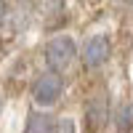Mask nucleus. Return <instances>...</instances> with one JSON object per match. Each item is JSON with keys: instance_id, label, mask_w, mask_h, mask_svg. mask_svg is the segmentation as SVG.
<instances>
[{"instance_id": "nucleus-1", "label": "nucleus", "mask_w": 133, "mask_h": 133, "mask_svg": "<svg viewBox=\"0 0 133 133\" xmlns=\"http://www.w3.org/2000/svg\"><path fill=\"white\" fill-rule=\"evenodd\" d=\"M75 56H77L75 40L66 37V35L53 37L48 45H45V61H48V66H51V72H64V69H69V64L75 61Z\"/></svg>"}, {"instance_id": "nucleus-2", "label": "nucleus", "mask_w": 133, "mask_h": 133, "mask_svg": "<svg viewBox=\"0 0 133 133\" xmlns=\"http://www.w3.org/2000/svg\"><path fill=\"white\" fill-rule=\"evenodd\" d=\"M64 91V80L59 72H43L35 85H32V96H35L37 104H53Z\"/></svg>"}, {"instance_id": "nucleus-3", "label": "nucleus", "mask_w": 133, "mask_h": 133, "mask_svg": "<svg viewBox=\"0 0 133 133\" xmlns=\"http://www.w3.org/2000/svg\"><path fill=\"white\" fill-rule=\"evenodd\" d=\"M109 53H112V43H109L107 35H96L85 43V48H83V64L88 66V69H96V66H101L107 59H109Z\"/></svg>"}, {"instance_id": "nucleus-4", "label": "nucleus", "mask_w": 133, "mask_h": 133, "mask_svg": "<svg viewBox=\"0 0 133 133\" xmlns=\"http://www.w3.org/2000/svg\"><path fill=\"white\" fill-rule=\"evenodd\" d=\"M24 133H56V120L48 112H32L27 120Z\"/></svg>"}, {"instance_id": "nucleus-5", "label": "nucleus", "mask_w": 133, "mask_h": 133, "mask_svg": "<svg viewBox=\"0 0 133 133\" xmlns=\"http://www.w3.org/2000/svg\"><path fill=\"white\" fill-rule=\"evenodd\" d=\"M85 123H88L91 130H98L107 123V104H104V98H93V101L85 107Z\"/></svg>"}, {"instance_id": "nucleus-6", "label": "nucleus", "mask_w": 133, "mask_h": 133, "mask_svg": "<svg viewBox=\"0 0 133 133\" xmlns=\"http://www.w3.org/2000/svg\"><path fill=\"white\" fill-rule=\"evenodd\" d=\"M117 128L128 133L133 128V104H123L120 107V112H117Z\"/></svg>"}, {"instance_id": "nucleus-7", "label": "nucleus", "mask_w": 133, "mask_h": 133, "mask_svg": "<svg viewBox=\"0 0 133 133\" xmlns=\"http://www.w3.org/2000/svg\"><path fill=\"white\" fill-rule=\"evenodd\" d=\"M56 133H75V123L72 120H61L56 125Z\"/></svg>"}, {"instance_id": "nucleus-8", "label": "nucleus", "mask_w": 133, "mask_h": 133, "mask_svg": "<svg viewBox=\"0 0 133 133\" xmlns=\"http://www.w3.org/2000/svg\"><path fill=\"white\" fill-rule=\"evenodd\" d=\"M3 19H5V3L0 0V24H3Z\"/></svg>"}, {"instance_id": "nucleus-9", "label": "nucleus", "mask_w": 133, "mask_h": 133, "mask_svg": "<svg viewBox=\"0 0 133 133\" xmlns=\"http://www.w3.org/2000/svg\"><path fill=\"white\" fill-rule=\"evenodd\" d=\"M125 3H133V0H125Z\"/></svg>"}]
</instances>
